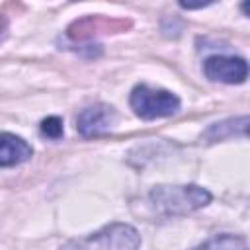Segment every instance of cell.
<instances>
[{
  "label": "cell",
  "instance_id": "cell-2",
  "mask_svg": "<svg viewBox=\"0 0 250 250\" xmlns=\"http://www.w3.org/2000/svg\"><path fill=\"white\" fill-rule=\"evenodd\" d=\"M141 234L127 223H111L88 236L68 240L61 250H139Z\"/></svg>",
  "mask_w": 250,
  "mask_h": 250
},
{
  "label": "cell",
  "instance_id": "cell-6",
  "mask_svg": "<svg viewBox=\"0 0 250 250\" xmlns=\"http://www.w3.org/2000/svg\"><path fill=\"white\" fill-rule=\"evenodd\" d=\"M33 148L27 141L14 133H0V166H16L29 160Z\"/></svg>",
  "mask_w": 250,
  "mask_h": 250
},
{
  "label": "cell",
  "instance_id": "cell-10",
  "mask_svg": "<svg viewBox=\"0 0 250 250\" xmlns=\"http://www.w3.org/2000/svg\"><path fill=\"white\" fill-rule=\"evenodd\" d=\"M6 31H8V20L4 16H0V41L6 37Z\"/></svg>",
  "mask_w": 250,
  "mask_h": 250
},
{
  "label": "cell",
  "instance_id": "cell-1",
  "mask_svg": "<svg viewBox=\"0 0 250 250\" xmlns=\"http://www.w3.org/2000/svg\"><path fill=\"white\" fill-rule=\"evenodd\" d=\"M148 201L162 217L186 215L205 207L211 201V193L199 186H158L150 189Z\"/></svg>",
  "mask_w": 250,
  "mask_h": 250
},
{
  "label": "cell",
  "instance_id": "cell-7",
  "mask_svg": "<svg viewBox=\"0 0 250 250\" xmlns=\"http://www.w3.org/2000/svg\"><path fill=\"white\" fill-rule=\"evenodd\" d=\"M246 125H248V117L246 115L234 117V119H227V121L211 125L203 133V139L213 143V141H223V139H229V137H234V135H242L244 137L246 135Z\"/></svg>",
  "mask_w": 250,
  "mask_h": 250
},
{
  "label": "cell",
  "instance_id": "cell-9",
  "mask_svg": "<svg viewBox=\"0 0 250 250\" xmlns=\"http://www.w3.org/2000/svg\"><path fill=\"white\" fill-rule=\"evenodd\" d=\"M41 133L49 139H59L62 135V119L57 115H49L41 121Z\"/></svg>",
  "mask_w": 250,
  "mask_h": 250
},
{
  "label": "cell",
  "instance_id": "cell-3",
  "mask_svg": "<svg viewBox=\"0 0 250 250\" xmlns=\"http://www.w3.org/2000/svg\"><path fill=\"white\" fill-rule=\"evenodd\" d=\"M129 104L133 111L143 119L170 117L180 109V98L176 94L146 84H139L133 88L129 96Z\"/></svg>",
  "mask_w": 250,
  "mask_h": 250
},
{
  "label": "cell",
  "instance_id": "cell-8",
  "mask_svg": "<svg viewBox=\"0 0 250 250\" xmlns=\"http://www.w3.org/2000/svg\"><path fill=\"white\" fill-rule=\"evenodd\" d=\"M193 250H248V242L244 236L236 234H217Z\"/></svg>",
  "mask_w": 250,
  "mask_h": 250
},
{
  "label": "cell",
  "instance_id": "cell-5",
  "mask_svg": "<svg viewBox=\"0 0 250 250\" xmlns=\"http://www.w3.org/2000/svg\"><path fill=\"white\" fill-rule=\"evenodd\" d=\"M113 121H115V109L107 104H96L78 113L76 129L82 137H98L109 131Z\"/></svg>",
  "mask_w": 250,
  "mask_h": 250
},
{
  "label": "cell",
  "instance_id": "cell-4",
  "mask_svg": "<svg viewBox=\"0 0 250 250\" xmlns=\"http://www.w3.org/2000/svg\"><path fill=\"white\" fill-rule=\"evenodd\" d=\"M203 72L213 82L225 84H240L248 78V62L240 57L215 55L209 57L203 64Z\"/></svg>",
  "mask_w": 250,
  "mask_h": 250
}]
</instances>
